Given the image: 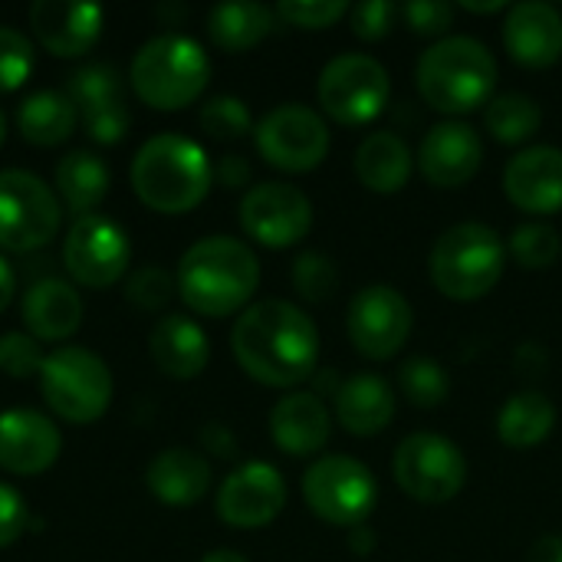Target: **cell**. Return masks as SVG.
<instances>
[{"mask_svg": "<svg viewBox=\"0 0 562 562\" xmlns=\"http://www.w3.org/2000/svg\"><path fill=\"white\" fill-rule=\"evenodd\" d=\"M412 165L415 158H412L408 142L392 128L369 132L356 148V175L375 194L402 191L412 178Z\"/></svg>", "mask_w": 562, "mask_h": 562, "instance_id": "27", "label": "cell"}, {"mask_svg": "<svg viewBox=\"0 0 562 562\" xmlns=\"http://www.w3.org/2000/svg\"><path fill=\"white\" fill-rule=\"evenodd\" d=\"M405 16V23L422 33V36H438L451 26L454 20V7L445 3V0H412L398 10Z\"/></svg>", "mask_w": 562, "mask_h": 562, "instance_id": "44", "label": "cell"}, {"mask_svg": "<svg viewBox=\"0 0 562 562\" xmlns=\"http://www.w3.org/2000/svg\"><path fill=\"white\" fill-rule=\"evenodd\" d=\"M510 254L520 267L527 270H547L560 260L562 254V237L553 224H543V221H530V224H520L514 234H510Z\"/></svg>", "mask_w": 562, "mask_h": 562, "instance_id": "35", "label": "cell"}, {"mask_svg": "<svg viewBox=\"0 0 562 562\" xmlns=\"http://www.w3.org/2000/svg\"><path fill=\"white\" fill-rule=\"evenodd\" d=\"M504 43L520 66L547 69L562 59V13L547 0H524L507 10Z\"/></svg>", "mask_w": 562, "mask_h": 562, "instance_id": "21", "label": "cell"}, {"mask_svg": "<svg viewBox=\"0 0 562 562\" xmlns=\"http://www.w3.org/2000/svg\"><path fill=\"white\" fill-rule=\"evenodd\" d=\"M82 125H86V132H89L92 142H99V145H115V142H122V135L128 132L132 115H128L125 99H119V102H105V105H95V109L82 112Z\"/></svg>", "mask_w": 562, "mask_h": 562, "instance_id": "42", "label": "cell"}, {"mask_svg": "<svg viewBox=\"0 0 562 562\" xmlns=\"http://www.w3.org/2000/svg\"><path fill=\"white\" fill-rule=\"evenodd\" d=\"M33 72V43L23 30L0 23V92L20 89Z\"/></svg>", "mask_w": 562, "mask_h": 562, "instance_id": "39", "label": "cell"}, {"mask_svg": "<svg viewBox=\"0 0 562 562\" xmlns=\"http://www.w3.org/2000/svg\"><path fill=\"white\" fill-rule=\"evenodd\" d=\"M231 349L237 366L270 389H293L319 369V329L290 300L250 303L231 329Z\"/></svg>", "mask_w": 562, "mask_h": 562, "instance_id": "1", "label": "cell"}, {"mask_svg": "<svg viewBox=\"0 0 562 562\" xmlns=\"http://www.w3.org/2000/svg\"><path fill=\"white\" fill-rule=\"evenodd\" d=\"M40 392L49 412L69 425H92L112 405V372L86 346H59L40 369Z\"/></svg>", "mask_w": 562, "mask_h": 562, "instance_id": "7", "label": "cell"}, {"mask_svg": "<svg viewBox=\"0 0 562 562\" xmlns=\"http://www.w3.org/2000/svg\"><path fill=\"white\" fill-rule=\"evenodd\" d=\"M56 191L76 217L95 214V204L109 194V165L95 151L76 148L56 165Z\"/></svg>", "mask_w": 562, "mask_h": 562, "instance_id": "29", "label": "cell"}, {"mask_svg": "<svg viewBox=\"0 0 562 562\" xmlns=\"http://www.w3.org/2000/svg\"><path fill=\"white\" fill-rule=\"evenodd\" d=\"M63 435L36 408H7L0 412V468L7 474L36 477L49 471L59 458Z\"/></svg>", "mask_w": 562, "mask_h": 562, "instance_id": "17", "label": "cell"}, {"mask_svg": "<svg viewBox=\"0 0 562 562\" xmlns=\"http://www.w3.org/2000/svg\"><path fill=\"white\" fill-rule=\"evenodd\" d=\"M484 125H487V132L497 142L524 145L543 125V112H540V102L533 95H527V92H504V95H494L487 102Z\"/></svg>", "mask_w": 562, "mask_h": 562, "instance_id": "32", "label": "cell"}, {"mask_svg": "<svg viewBox=\"0 0 562 562\" xmlns=\"http://www.w3.org/2000/svg\"><path fill=\"white\" fill-rule=\"evenodd\" d=\"M13 293H16V273H13L10 260H7V257H0V313L10 306Z\"/></svg>", "mask_w": 562, "mask_h": 562, "instance_id": "49", "label": "cell"}, {"mask_svg": "<svg viewBox=\"0 0 562 562\" xmlns=\"http://www.w3.org/2000/svg\"><path fill=\"white\" fill-rule=\"evenodd\" d=\"M254 142L267 165L290 171V175L313 171L329 155L326 119L303 102H283V105L270 109L257 122Z\"/></svg>", "mask_w": 562, "mask_h": 562, "instance_id": "12", "label": "cell"}, {"mask_svg": "<svg viewBox=\"0 0 562 562\" xmlns=\"http://www.w3.org/2000/svg\"><path fill=\"white\" fill-rule=\"evenodd\" d=\"M507 267V244L504 237L481 221H464L448 227L428 257L431 283L458 303H471L487 296Z\"/></svg>", "mask_w": 562, "mask_h": 562, "instance_id": "6", "label": "cell"}, {"mask_svg": "<svg viewBox=\"0 0 562 562\" xmlns=\"http://www.w3.org/2000/svg\"><path fill=\"white\" fill-rule=\"evenodd\" d=\"M504 191L510 204L527 214H560L562 211V148L530 145L517 151L504 168Z\"/></svg>", "mask_w": 562, "mask_h": 562, "instance_id": "20", "label": "cell"}, {"mask_svg": "<svg viewBox=\"0 0 562 562\" xmlns=\"http://www.w3.org/2000/svg\"><path fill=\"white\" fill-rule=\"evenodd\" d=\"M398 487L418 501V504H448L461 494L468 481V461L464 451L435 431H415L408 435L392 461Z\"/></svg>", "mask_w": 562, "mask_h": 562, "instance_id": "11", "label": "cell"}, {"mask_svg": "<svg viewBox=\"0 0 562 562\" xmlns=\"http://www.w3.org/2000/svg\"><path fill=\"white\" fill-rule=\"evenodd\" d=\"M66 95L69 102L82 112L105 105V102H119L122 99V72L109 63H89L79 66L69 79H66Z\"/></svg>", "mask_w": 562, "mask_h": 562, "instance_id": "33", "label": "cell"}, {"mask_svg": "<svg viewBox=\"0 0 562 562\" xmlns=\"http://www.w3.org/2000/svg\"><path fill=\"white\" fill-rule=\"evenodd\" d=\"M293 286L303 300L310 303H326L336 290H339V270L336 263L319 254V250H303L296 260H293Z\"/></svg>", "mask_w": 562, "mask_h": 562, "instance_id": "36", "label": "cell"}, {"mask_svg": "<svg viewBox=\"0 0 562 562\" xmlns=\"http://www.w3.org/2000/svg\"><path fill=\"white\" fill-rule=\"evenodd\" d=\"M415 82L431 109L464 115L494 99L497 59L474 36H441L422 53Z\"/></svg>", "mask_w": 562, "mask_h": 562, "instance_id": "4", "label": "cell"}, {"mask_svg": "<svg viewBox=\"0 0 562 562\" xmlns=\"http://www.w3.org/2000/svg\"><path fill=\"white\" fill-rule=\"evenodd\" d=\"M333 418L316 392H290L270 412V438L283 454L310 458L326 448Z\"/></svg>", "mask_w": 562, "mask_h": 562, "instance_id": "22", "label": "cell"}, {"mask_svg": "<svg viewBox=\"0 0 562 562\" xmlns=\"http://www.w3.org/2000/svg\"><path fill=\"white\" fill-rule=\"evenodd\" d=\"M63 221L56 191L33 171H0V250L30 254L46 247Z\"/></svg>", "mask_w": 562, "mask_h": 562, "instance_id": "9", "label": "cell"}, {"mask_svg": "<svg viewBox=\"0 0 562 562\" xmlns=\"http://www.w3.org/2000/svg\"><path fill=\"white\" fill-rule=\"evenodd\" d=\"M105 10L86 0H36L30 7V26L43 49L59 59L82 56L102 36Z\"/></svg>", "mask_w": 562, "mask_h": 562, "instance_id": "19", "label": "cell"}, {"mask_svg": "<svg viewBox=\"0 0 562 562\" xmlns=\"http://www.w3.org/2000/svg\"><path fill=\"white\" fill-rule=\"evenodd\" d=\"M530 562H562V533H547L530 547Z\"/></svg>", "mask_w": 562, "mask_h": 562, "instance_id": "47", "label": "cell"}, {"mask_svg": "<svg viewBox=\"0 0 562 562\" xmlns=\"http://www.w3.org/2000/svg\"><path fill=\"white\" fill-rule=\"evenodd\" d=\"M240 227L270 250L300 244L313 227L306 191L290 181H260L240 198Z\"/></svg>", "mask_w": 562, "mask_h": 562, "instance_id": "15", "label": "cell"}, {"mask_svg": "<svg viewBox=\"0 0 562 562\" xmlns=\"http://www.w3.org/2000/svg\"><path fill=\"white\" fill-rule=\"evenodd\" d=\"M484 161V142L471 122L448 119L425 132L418 148L422 175L438 188H461L468 184Z\"/></svg>", "mask_w": 562, "mask_h": 562, "instance_id": "18", "label": "cell"}, {"mask_svg": "<svg viewBox=\"0 0 562 562\" xmlns=\"http://www.w3.org/2000/svg\"><path fill=\"white\" fill-rule=\"evenodd\" d=\"M201 438H204V445L214 451V454H234V438L227 435V428H221V425H207L204 431H201Z\"/></svg>", "mask_w": 562, "mask_h": 562, "instance_id": "48", "label": "cell"}, {"mask_svg": "<svg viewBox=\"0 0 562 562\" xmlns=\"http://www.w3.org/2000/svg\"><path fill=\"white\" fill-rule=\"evenodd\" d=\"M46 362V352L40 349V342L23 333V329H10L0 336V372L10 379H30L40 375Z\"/></svg>", "mask_w": 562, "mask_h": 562, "instance_id": "40", "label": "cell"}, {"mask_svg": "<svg viewBox=\"0 0 562 562\" xmlns=\"http://www.w3.org/2000/svg\"><path fill=\"white\" fill-rule=\"evenodd\" d=\"M286 507V481L267 461L234 468L217 491V517L234 530H260Z\"/></svg>", "mask_w": 562, "mask_h": 562, "instance_id": "16", "label": "cell"}, {"mask_svg": "<svg viewBox=\"0 0 562 562\" xmlns=\"http://www.w3.org/2000/svg\"><path fill=\"white\" fill-rule=\"evenodd\" d=\"M175 283L188 310L221 319L247 310L250 296L260 286V260L237 237H201L181 254Z\"/></svg>", "mask_w": 562, "mask_h": 562, "instance_id": "2", "label": "cell"}, {"mask_svg": "<svg viewBox=\"0 0 562 562\" xmlns=\"http://www.w3.org/2000/svg\"><path fill=\"white\" fill-rule=\"evenodd\" d=\"M303 497L323 524L352 530L375 510L379 481L362 461L349 454H326L303 474Z\"/></svg>", "mask_w": 562, "mask_h": 562, "instance_id": "8", "label": "cell"}, {"mask_svg": "<svg viewBox=\"0 0 562 562\" xmlns=\"http://www.w3.org/2000/svg\"><path fill=\"white\" fill-rule=\"evenodd\" d=\"M349 547H352V553H359V557H369V550L375 547V533H372L366 524H362V527H352Z\"/></svg>", "mask_w": 562, "mask_h": 562, "instance_id": "50", "label": "cell"}, {"mask_svg": "<svg viewBox=\"0 0 562 562\" xmlns=\"http://www.w3.org/2000/svg\"><path fill=\"white\" fill-rule=\"evenodd\" d=\"M20 319L23 333H30L36 342H63L82 323V300L69 280L43 277L23 293Z\"/></svg>", "mask_w": 562, "mask_h": 562, "instance_id": "23", "label": "cell"}, {"mask_svg": "<svg viewBox=\"0 0 562 562\" xmlns=\"http://www.w3.org/2000/svg\"><path fill=\"white\" fill-rule=\"evenodd\" d=\"M201 128L214 138H240L254 128V119H250V109L244 99L237 95H214L201 105V115H198Z\"/></svg>", "mask_w": 562, "mask_h": 562, "instance_id": "38", "label": "cell"}, {"mask_svg": "<svg viewBox=\"0 0 562 562\" xmlns=\"http://www.w3.org/2000/svg\"><path fill=\"white\" fill-rule=\"evenodd\" d=\"M211 79V59L204 46L184 33H158L145 40L132 59L128 82L135 95L161 112L191 105Z\"/></svg>", "mask_w": 562, "mask_h": 562, "instance_id": "5", "label": "cell"}, {"mask_svg": "<svg viewBox=\"0 0 562 562\" xmlns=\"http://www.w3.org/2000/svg\"><path fill=\"white\" fill-rule=\"evenodd\" d=\"M3 138H7V115L0 112V145H3Z\"/></svg>", "mask_w": 562, "mask_h": 562, "instance_id": "53", "label": "cell"}, {"mask_svg": "<svg viewBox=\"0 0 562 562\" xmlns=\"http://www.w3.org/2000/svg\"><path fill=\"white\" fill-rule=\"evenodd\" d=\"M145 484L165 507H194L211 487V464L191 448H165L148 461Z\"/></svg>", "mask_w": 562, "mask_h": 562, "instance_id": "25", "label": "cell"}, {"mask_svg": "<svg viewBox=\"0 0 562 562\" xmlns=\"http://www.w3.org/2000/svg\"><path fill=\"white\" fill-rule=\"evenodd\" d=\"M76 115L79 109L69 102L66 92L40 89L16 105V132L30 145H59L72 135Z\"/></svg>", "mask_w": 562, "mask_h": 562, "instance_id": "31", "label": "cell"}, {"mask_svg": "<svg viewBox=\"0 0 562 562\" xmlns=\"http://www.w3.org/2000/svg\"><path fill=\"white\" fill-rule=\"evenodd\" d=\"M349 3L346 0H280L273 7V13L280 20H286L290 26H303V30H323L339 23L342 16H349Z\"/></svg>", "mask_w": 562, "mask_h": 562, "instance_id": "41", "label": "cell"}, {"mask_svg": "<svg viewBox=\"0 0 562 562\" xmlns=\"http://www.w3.org/2000/svg\"><path fill=\"white\" fill-rule=\"evenodd\" d=\"M398 389L412 405L438 408L451 392V379H448V372H445V366L438 359L415 356L398 369Z\"/></svg>", "mask_w": 562, "mask_h": 562, "instance_id": "34", "label": "cell"}, {"mask_svg": "<svg viewBox=\"0 0 562 562\" xmlns=\"http://www.w3.org/2000/svg\"><path fill=\"white\" fill-rule=\"evenodd\" d=\"M346 329L366 359H392L412 336V303L389 283H369L352 296Z\"/></svg>", "mask_w": 562, "mask_h": 562, "instance_id": "14", "label": "cell"}, {"mask_svg": "<svg viewBox=\"0 0 562 562\" xmlns=\"http://www.w3.org/2000/svg\"><path fill=\"white\" fill-rule=\"evenodd\" d=\"M148 352H151V362L168 379H194L207 369L211 342H207V333L191 316L168 313L151 326Z\"/></svg>", "mask_w": 562, "mask_h": 562, "instance_id": "24", "label": "cell"}, {"mask_svg": "<svg viewBox=\"0 0 562 562\" xmlns=\"http://www.w3.org/2000/svg\"><path fill=\"white\" fill-rule=\"evenodd\" d=\"M273 7L267 3H254V0H227L211 7L207 13V33L214 40V46L227 49V53H244L250 46H257L260 40H267V33L273 30Z\"/></svg>", "mask_w": 562, "mask_h": 562, "instance_id": "28", "label": "cell"}, {"mask_svg": "<svg viewBox=\"0 0 562 562\" xmlns=\"http://www.w3.org/2000/svg\"><path fill=\"white\" fill-rule=\"evenodd\" d=\"M557 425V405L543 392H520L504 402L497 415V438L514 451H530L550 438Z\"/></svg>", "mask_w": 562, "mask_h": 562, "instance_id": "30", "label": "cell"}, {"mask_svg": "<svg viewBox=\"0 0 562 562\" xmlns=\"http://www.w3.org/2000/svg\"><path fill=\"white\" fill-rule=\"evenodd\" d=\"M178 293V283L175 277L158 267V263H145V267H135L125 280V300L145 313H155V310H165L171 303V296Z\"/></svg>", "mask_w": 562, "mask_h": 562, "instance_id": "37", "label": "cell"}, {"mask_svg": "<svg viewBox=\"0 0 562 562\" xmlns=\"http://www.w3.org/2000/svg\"><path fill=\"white\" fill-rule=\"evenodd\" d=\"M395 389L382 375H352L336 389V418L349 435L372 438L395 418Z\"/></svg>", "mask_w": 562, "mask_h": 562, "instance_id": "26", "label": "cell"}, {"mask_svg": "<svg viewBox=\"0 0 562 562\" xmlns=\"http://www.w3.org/2000/svg\"><path fill=\"white\" fill-rule=\"evenodd\" d=\"M214 178L224 184V188H244L250 181V165L244 155H224L217 165H214Z\"/></svg>", "mask_w": 562, "mask_h": 562, "instance_id": "46", "label": "cell"}, {"mask_svg": "<svg viewBox=\"0 0 562 562\" xmlns=\"http://www.w3.org/2000/svg\"><path fill=\"white\" fill-rule=\"evenodd\" d=\"M392 79L389 69L366 53L333 56L316 82L319 105L339 125H366L379 119L389 105Z\"/></svg>", "mask_w": 562, "mask_h": 562, "instance_id": "10", "label": "cell"}, {"mask_svg": "<svg viewBox=\"0 0 562 562\" xmlns=\"http://www.w3.org/2000/svg\"><path fill=\"white\" fill-rule=\"evenodd\" d=\"M461 7H464V10H474V13H497V10H510V3H507V0H491V3H471V0H464Z\"/></svg>", "mask_w": 562, "mask_h": 562, "instance_id": "51", "label": "cell"}, {"mask_svg": "<svg viewBox=\"0 0 562 562\" xmlns=\"http://www.w3.org/2000/svg\"><path fill=\"white\" fill-rule=\"evenodd\" d=\"M395 16H398V7L389 3V0H366V3H356V7L349 10L352 33H356L359 40H369V43H372V40H382V36L392 30Z\"/></svg>", "mask_w": 562, "mask_h": 562, "instance_id": "43", "label": "cell"}, {"mask_svg": "<svg viewBox=\"0 0 562 562\" xmlns=\"http://www.w3.org/2000/svg\"><path fill=\"white\" fill-rule=\"evenodd\" d=\"M26 524H30L26 501L20 497L16 487H10V484L0 481V550L13 547L23 537Z\"/></svg>", "mask_w": 562, "mask_h": 562, "instance_id": "45", "label": "cell"}, {"mask_svg": "<svg viewBox=\"0 0 562 562\" xmlns=\"http://www.w3.org/2000/svg\"><path fill=\"white\" fill-rule=\"evenodd\" d=\"M214 184L207 151L178 132L151 135L132 158V188L158 214L194 211Z\"/></svg>", "mask_w": 562, "mask_h": 562, "instance_id": "3", "label": "cell"}, {"mask_svg": "<svg viewBox=\"0 0 562 562\" xmlns=\"http://www.w3.org/2000/svg\"><path fill=\"white\" fill-rule=\"evenodd\" d=\"M201 562H247L237 550H211L207 557H201Z\"/></svg>", "mask_w": 562, "mask_h": 562, "instance_id": "52", "label": "cell"}, {"mask_svg": "<svg viewBox=\"0 0 562 562\" xmlns=\"http://www.w3.org/2000/svg\"><path fill=\"white\" fill-rule=\"evenodd\" d=\"M63 263L69 277L86 290L115 286L132 263V240L122 224L105 214L72 217L63 240Z\"/></svg>", "mask_w": 562, "mask_h": 562, "instance_id": "13", "label": "cell"}]
</instances>
